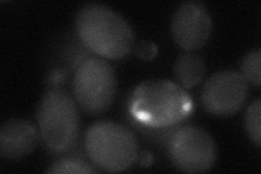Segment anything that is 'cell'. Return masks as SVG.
<instances>
[{
  "label": "cell",
  "mask_w": 261,
  "mask_h": 174,
  "mask_svg": "<svg viewBox=\"0 0 261 174\" xmlns=\"http://www.w3.org/2000/svg\"><path fill=\"white\" fill-rule=\"evenodd\" d=\"M245 129H246L249 138L257 148L261 144V101L257 98L252 102L245 114Z\"/></svg>",
  "instance_id": "12"
},
{
  "label": "cell",
  "mask_w": 261,
  "mask_h": 174,
  "mask_svg": "<svg viewBox=\"0 0 261 174\" xmlns=\"http://www.w3.org/2000/svg\"><path fill=\"white\" fill-rule=\"evenodd\" d=\"M84 144L89 160L106 172H121L130 168L140 154L133 132L112 121L93 123L86 132Z\"/></svg>",
  "instance_id": "4"
},
{
  "label": "cell",
  "mask_w": 261,
  "mask_h": 174,
  "mask_svg": "<svg viewBox=\"0 0 261 174\" xmlns=\"http://www.w3.org/2000/svg\"><path fill=\"white\" fill-rule=\"evenodd\" d=\"M137 161H138V163H140L141 167L148 168L153 162V157L148 152H142V153L138 154Z\"/></svg>",
  "instance_id": "15"
},
{
  "label": "cell",
  "mask_w": 261,
  "mask_h": 174,
  "mask_svg": "<svg viewBox=\"0 0 261 174\" xmlns=\"http://www.w3.org/2000/svg\"><path fill=\"white\" fill-rule=\"evenodd\" d=\"M132 120L149 129L177 127L194 109L186 90L169 80H149L138 85L129 99Z\"/></svg>",
  "instance_id": "1"
},
{
  "label": "cell",
  "mask_w": 261,
  "mask_h": 174,
  "mask_svg": "<svg viewBox=\"0 0 261 174\" xmlns=\"http://www.w3.org/2000/svg\"><path fill=\"white\" fill-rule=\"evenodd\" d=\"M40 137L49 152L69 153L75 146L81 130V118L75 99L61 87L48 88L37 108Z\"/></svg>",
  "instance_id": "3"
},
{
  "label": "cell",
  "mask_w": 261,
  "mask_h": 174,
  "mask_svg": "<svg viewBox=\"0 0 261 174\" xmlns=\"http://www.w3.org/2000/svg\"><path fill=\"white\" fill-rule=\"evenodd\" d=\"M248 82L234 70L219 71L207 80L200 93L201 105L217 117H231L239 112L248 97Z\"/></svg>",
  "instance_id": "7"
},
{
  "label": "cell",
  "mask_w": 261,
  "mask_h": 174,
  "mask_svg": "<svg viewBox=\"0 0 261 174\" xmlns=\"http://www.w3.org/2000/svg\"><path fill=\"white\" fill-rule=\"evenodd\" d=\"M118 88L112 65L101 58H87L75 71L73 95L79 107L91 115L101 114L111 107Z\"/></svg>",
  "instance_id": "5"
},
{
  "label": "cell",
  "mask_w": 261,
  "mask_h": 174,
  "mask_svg": "<svg viewBox=\"0 0 261 174\" xmlns=\"http://www.w3.org/2000/svg\"><path fill=\"white\" fill-rule=\"evenodd\" d=\"M212 32V18L200 2L189 0L179 5L171 20L175 43L185 51H197L207 44Z\"/></svg>",
  "instance_id": "8"
},
{
  "label": "cell",
  "mask_w": 261,
  "mask_h": 174,
  "mask_svg": "<svg viewBox=\"0 0 261 174\" xmlns=\"http://www.w3.org/2000/svg\"><path fill=\"white\" fill-rule=\"evenodd\" d=\"M173 73L178 85L191 89L199 85L206 76V63L197 54L185 53L176 58Z\"/></svg>",
  "instance_id": "10"
},
{
  "label": "cell",
  "mask_w": 261,
  "mask_h": 174,
  "mask_svg": "<svg viewBox=\"0 0 261 174\" xmlns=\"http://www.w3.org/2000/svg\"><path fill=\"white\" fill-rule=\"evenodd\" d=\"M135 54L142 60H152L158 54L157 45L150 40H141L135 45Z\"/></svg>",
  "instance_id": "14"
},
{
  "label": "cell",
  "mask_w": 261,
  "mask_h": 174,
  "mask_svg": "<svg viewBox=\"0 0 261 174\" xmlns=\"http://www.w3.org/2000/svg\"><path fill=\"white\" fill-rule=\"evenodd\" d=\"M169 159L185 173H203L216 164L218 152L215 139L198 126L185 124L174 128L169 135Z\"/></svg>",
  "instance_id": "6"
},
{
  "label": "cell",
  "mask_w": 261,
  "mask_h": 174,
  "mask_svg": "<svg viewBox=\"0 0 261 174\" xmlns=\"http://www.w3.org/2000/svg\"><path fill=\"white\" fill-rule=\"evenodd\" d=\"M261 51L260 48L252 49L244 56L241 62V74L248 84L259 88L261 84Z\"/></svg>",
  "instance_id": "11"
},
{
  "label": "cell",
  "mask_w": 261,
  "mask_h": 174,
  "mask_svg": "<svg viewBox=\"0 0 261 174\" xmlns=\"http://www.w3.org/2000/svg\"><path fill=\"white\" fill-rule=\"evenodd\" d=\"M47 173H96L97 170L94 169L92 165H89L87 162L83 161L79 158H73V157H68V158H61L54 161L48 169Z\"/></svg>",
  "instance_id": "13"
},
{
  "label": "cell",
  "mask_w": 261,
  "mask_h": 174,
  "mask_svg": "<svg viewBox=\"0 0 261 174\" xmlns=\"http://www.w3.org/2000/svg\"><path fill=\"white\" fill-rule=\"evenodd\" d=\"M39 130L25 119H10L0 130V156L6 160H20L35 151Z\"/></svg>",
  "instance_id": "9"
},
{
  "label": "cell",
  "mask_w": 261,
  "mask_h": 174,
  "mask_svg": "<svg viewBox=\"0 0 261 174\" xmlns=\"http://www.w3.org/2000/svg\"><path fill=\"white\" fill-rule=\"evenodd\" d=\"M79 38L96 55L121 59L135 45L133 28L119 12L101 4L82 6L74 19Z\"/></svg>",
  "instance_id": "2"
}]
</instances>
